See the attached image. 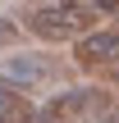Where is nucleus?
<instances>
[{
  "label": "nucleus",
  "mask_w": 119,
  "mask_h": 123,
  "mask_svg": "<svg viewBox=\"0 0 119 123\" xmlns=\"http://www.w3.org/2000/svg\"><path fill=\"white\" fill-rule=\"evenodd\" d=\"M96 18H101V5H73V0H64V5H32L23 14L28 32L41 37V41H73V37L83 41V37H92L87 27H96Z\"/></svg>",
  "instance_id": "1"
},
{
  "label": "nucleus",
  "mask_w": 119,
  "mask_h": 123,
  "mask_svg": "<svg viewBox=\"0 0 119 123\" xmlns=\"http://www.w3.org/2000/svg\"><path fill=\"white\" fill-rule=\"evenodd\" d=\"M60 78V64L50 55H14V59H0V82L9 87H37V82H50Z\"/></svg>",
  "instance_id": "2"
},
{
  "label": "nucleus",
  "mask_w": 119,
  "mask_h": 123,
  "mask_svg": "<svg viewBox=\"0 0 119 123\" xmlns=\"http://www.w3.org/2000/svg\"><path fill=\"white\" fill-rule=\"evenodd\" d=\"M101 110H105V91H101V87H78V91L55 96V100L46 105V119L64 123V119H73V114H101Z\"/></svg>",
  "instance_id": "3"
},
{
  "label": "nucleus",
  "mask_w": 119,
  "mask_h": 123,
  "mask_svg": "<svg viewBox=\"0 0 119 123\" xmlns=\"http://www.w3.org/2000/svg\"><path fill=\"white\" fill-rule=\"evenodd\" d=\"M73 59H78L83 68H101V64H119V32H115V27H101V32L83 37V41H78V50H73Z\"/></svg>",
  "instance_id": "4"
},
{
  "label": "nucleus",
  "mask_w": 119,
  "mask_h": 123,
  "mask_svg": "<svg viewBox=\"0 0 119 123\" xmlns=\"http://www.w3.org/2000/svg\"><path fill=\"white\" fill-rule=\"evenodd\" d=\"M18 119H28V100H23V91L0 82V123H18Z\"/></svg>",
  "instance_id": "5"
},
{
  "label": "nucleus",
  "mask_w": 119,
  "mask_h": 123,
  "mask_svg": "<svg viewBox=\"0 0 119 123\" xmlns=\"http://www.w3.org/2000/svg\"><path fill=\"white\" fill-rule=\"evenodd\" d=\"M14 41H18V27H14V23L0 14V46H14Z\"/></svg>",
  "instance_id": "6"
},
{
  "label": "nucleus",
  "mask_w": 119,
  "mask_h": 123,
  "mask_svg": "<svg viewBox=\"0 0 119 123\" xmlns=\"http://www.w3.org/2000/svg\"><path fill=\"white\" fill-rule=\"evenodd\" d=\"M105 123H119V119H105Z\"/></svg>",
  "instance_id": "7"
}]
</instances>
